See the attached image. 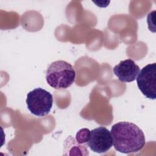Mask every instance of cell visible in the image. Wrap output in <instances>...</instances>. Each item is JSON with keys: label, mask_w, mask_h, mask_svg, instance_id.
<instances>
[{"label": "cell", "mask_w": 156, "mask_h": 156, "mask_svg": "<svg viewBox=\"0 0 156 156\" xmlns=\"http://www.w3.org/2000/svg\"><path fill=\"white\" fill-rule=\"evenodd\" d=\"M110 132L114 148L123 154L137 152L141 150L146 144L143 132L132 122H117L112 126Z\"/></svg>", "instance_id": "1"}, {"label": "cell", "mask_w": 156, "mask_h": 156, "mask_svg": "<svg viewBox=\"0 0 156 156\" xmlns=\"http://www.w3.org/2000/svg\"><path fill=\"white\" fill-rule=\"evenodd\" d=\"M137 86L142 94L148 99L156 98V63L148 64L139 72L136 78Z\"/></svg>", "instance_id": "4"}, {"label": "cell", "mask_w": 156, "mask_h": 156, "mask_svg": "<svg viewBox=\"0 0 156 156\" xmlns=\"http://www.w3.org/2000/svg\"><path fill=\"white\" fill-rule=\"evenodd\" d=\"M26 104L30 112L37 116L47 115L53 104L52 95L41 88H36L27 94Z\"/></svg>", "instance_id": "3"}, {"label": "cell", "mask_w": 156, "mask_h": 156, "mask_svg": "<svg viewBox=\"0 0 156 156\" xmlns=\"http://www.w3.org/2000/svg\"><path fill=\"white\" fill-rule=\"evenodd\" d=\"M90 130L87 128L79 130L76 135V140L79 144H85L87 143L90 136Z\"/></svg>", "instance_id": "7"}, {"label": "cell", "mask_w": 156, "mask_h": 156, "mask_svg": "<svg viewBox=\"0 0 156 156\" xmlns=\"http://www.w3.org/2000/svg\"><path fill=\"white\" fill-rule=\"evenodd\" d=\"M113 72L119 81L131 82L136 79L140 72V67L133 60L128 58L121 61L115 65Z\"/></svg>", "instance_id": "6"}, {"label": "cell", "mask_w": 156, "mask_h": 156, "mask_svg": "<svg viewBox=\"0 0 156 156\" xmlns=\"http://www.w3.org/2000/svg\"><path fill=\"white\" fill-rule=\"evenodd\" d=\"M87 144L94 152L102 154L107 152L113 145L110 131L103 126L93 129Z\"/></svg>", "instance_id": "5"}, {"label": "cell", "mask_w": 156, "mask_h": 156, "mask_svg": "<svg viewBox=\"0 0 156 156\" xmlns=\"http://www.w3.org/2000/svg\"><path fill=\"white\" fill-rule=\"evenodd\" d=\"M76 71L74 67L64 60L52 62L46 73L47 83L55 89H65L75 81Z\"/></svg>", "instance_id": "2"}]
</instances>
